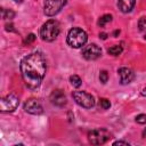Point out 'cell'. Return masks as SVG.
I'll list each match as a JSON object with an SVG mask.
<instances>
[{
    "mask_svg": "<svg viewBox=\"0 0 146 146\" xmlns=\"http://www.w3.org/2000/svg\"><path fill=\"white\" fill-rule=\"evenodd\" d=\"M19 68L25 86L31 90H35L40 87L44 78L47 71L46 59L39 51L31 52L22 59Z\"/></svg>",
    "mask_w": 146,
    "mask_h": 146,
    "instance_id": "6da1fadb",
    "label": "cell"
},
{
    "mask_svg": "<svg viewBox=\"0 0 146 146\" xmlns=\"http://www.w3.org/2000/svg\"><path fill=\"white\" fill-rule=\"evenodd\" d=\"M59 32H60V25H59L58 21L48 19L40 27L39 35H40L41 40H43L46 42H51L58 36Z\"/></svg>",
    "mask_w": 146,
    "mask_h": 146,
    "instance_id": "7a4b0ae2",
    "label": "cell"
},
{
    "mask_svg": "<svg viewBox=\"0 0 146 146\" xmlns=\"http://www.w3.org/2000/svg\"><path fill=\"white\" fill-rule=\"evenodd\" d=\"M87 40H88V35H87L86 31L80 29V27H72L68 31L67 38H66L67 44L74 49L83 47L86 44Z\"/></svg>",
    "mask_w": 146,
    "mask_h": 146,
    "instance_id": "3957f363",
    "label": "cell"
},
{
    "mask_svg": "<svg viewBox=\"0 0 146 146\" xmlns=\"http://www.w3.org/2000/svg\"><path fill=\"white\" fill-rule=\"evenodd\" d=\"M112 138V133L105 128H97L88 132V140L91 145H103Z\"/></svg>",
    "mask_w": 146,
    "mask_h": 146,
    "instance_id": "277c9868",
    "label": "cell"
},
{
    "mask_svg": "<svg viewBox=\"0 0 146 146\" xmlns=\"http://www.w3.org/2000/svg\"><path fill=\"white\" fill-rule=\"evenodd\" d=\"M72 97L74 99V102L83 107V108H91L95 106V98L91 94L83 91V90H75L72 92Z\"/></svg>",
    "mask_w": 146,
    "mask_h": 146,
    "instance_id": "5b68a950",
    "label": "cell"
},
{
    "mask_svg": "<svg viewBox=\"0 0 146 146\" xmlns=\"http://www.w3.org/2000/svg\"><path fill=\"white\" fill-rule=\"evenodd\" d=\"M68 0H44L43 2V14L48 17L57 15Z\"/></svg>",
    "mask_w": 146,
    "mask_h": 146,
    "instance_id": "8992f818",
    "label": "cell"
},
{
    "mask_svg": "<svg viewBox=\"0 0 146 146\" xmlns=\"http://www.w3.org/2000/svg\"><path fill=\"white\" fill-rule=\"evenodd\" d=\"M19 105V98L15 94H8L0 100V111L3 113L14 112Z\"/></svg>",
    "mask_w": 146,
    "mask_h": 146,
    "instance_id": "52a82bcc",
    "label": "cell"
},
{
    "mask_svg": "<svg viewBox=\"0 0 146 146\" xmlns=\"http://www.w3.org/2000/svg\"><path fill=\"white\" fill-rule=\"evenodd\" d=\"M82 56L87 60H95L102 56V48L96 43H90V44L83 46Z\"/></svg>",
    "mask_w": 146,
    "mask_h": 146,
    "instance_id": "ba28073f",
    "label": "cell"
},
{
    "mask_svg": "<svg viewBox=\"0 0 146 146\" xmlns=\"http://www.w3.org/2000/svg\"><path fill=\"white\" fill-rule=\"evenodd\" d=\"M24 111L29 114H32V115H40L43 113V107L41 105V103L35 99V98H30L27 99L25 103H24V106H23Z\"/></svg>",
    "mask_w": 146,
    "mask_h": 146,
    "instance_id": "9c48e42d",
    "label": "cell"
},
{
    "mask_svg": "<svg viewBox=\"0 0 146 146\" xmlns=\"http://www.w3.org/2000/svg\"><path fill=\"white\" fill-rule=\"evenodd\" d=\"M117 74H119V78H120V83L123 84V86L131 83L132 80L135 79V73L129 67H120L117 70Z\"/></svg>",
    "mask_w": 146,
    "mask_h": 146,
    "instance_id": "30bf717a",
    "label": "cell"
},
{
    "mask_svg": "<svg viewBox=\"0 0 146 146\" xmlns=\"http://www.w3.org/2000/svg\"><path fill=\"white\" fill-rule=\"evenodd\" d=\"M49 99H50V103L57 107H63L66 104V96L60 89H55L50 94Z\"/></svg>",
    "mask_w": 146,
    "mask_h": 146,
    "instance_id": "8fae6325",
    "label": "cell"
},
{
    "mask_svg": "<svg viewBox=\"0 0 146 146\" xmlns=\"http://www.w3.org/2000/svg\"><path fill=\"white\" fill-rule=\"evenodd\" d=\"M135 5L136 0H117V8L124 14L130 13L133 9Z\"/></svg>",
    "mask_w": 146,
    "mask_h": 146,
    "instance_id": "7c38bea8",
    "label": "cell"
},
{
    "mask_svg": "<svg viewBox=\"0 0 146 146\" xmlns=\"http://www.w3.org/2000/svg\"><path fill=\"white\" fill-rule=\"evenodd\" d=\"M122 51H123V48H122V46H119V44L112 46L107 49V52L112 56H119V55H121Z\"/></svg>",
    "mask_w": 146,
    "mask_h": 146,
    "instance_id": "4fadbf2b",
    "label": "cell"
},
{
    "mask_svg": "<svg viewBox=\"0 0 146 146\" xmlns=\"http://www.w3.org/2000/svg\"><path fill=\"white\" fill-rule=\"evenodd\" d=\"M110 22H112V15H110V14H105V15H103L102 17H99L97 24H98V26L104 27V26H105L107 23H110Z\"/></svg>",
    "mask_w": 146,
    "mask_h": 146,
    "instance_id": "5bb4252c",
    "label": "cell"
},
{
    "mask_svg": "<svg viewBox=\"0 0 146 146\" xmlns=\"http://www.w3.org/2000/svg\"><path fill=\"white\" fill-rule=\"evenodd\" d=\"M70 82H71V84H72L74 88H79V87L82 84L81 78H80L79 75H76V74H73V75L70 76Z\"/></svg>",
    "mask_w": 146,
    "mask_h": 146,
    "instance_id": "9a60e30c",
    "label": "cell"
},
{
    "mask_svg": "<svg viewBox=\"0 0 146 146\" xmlns=\"http://www.w3.org/2000/svg\"><path fill=\"white\" fill-rule=\"evenodd\" d=\"M15 17V11L11 9H5L2 8V18L3 19H13Z\"/></svg>",
    "mask_w": 146,
    "mask_h": 146,
    "instance_id": "2e32d148",
    "label": "cell"
},
{
    "mask_svg": "<svg viewBox=\"0 0 146 146\" xmlns=\"http://www.w3.org/2000/svg\"><path fill=\"white\" fill-rule=\"evenodd\" d=\"M99 105L103 110H108L111 107V102L107 98H100L99 99Z\"/></svg>",
    "mask_w": 146,
    "mask_h": 146,
    "instance_id": "e0dca14e",
    "label": "cell"
},
{
    "mask_svg": "<svg viewBox=\"0 0 146 146\" xmlns=\"http://www.w3.org/2000/svg\"><path fill=\"white\" fill-rule=\"evenodd\" d=\"M99 81H100L102 83H104V84L108 81V73H107V71L103 70V71L99 72Z\"/></svg>",
    "mask_w": 146,
    "mask_h": 146,
    "instance_id": "ac0fdd59",
    "label": "cell"
},
{
    "mask_svg": "<svg viewBox=\"0 0 146 146\" xmlns=\"http://www.w3.org/2000/svg\"><path fill=\"white\" fill-rule=\"evenodd\" d=\"M35 40V34H33V33H30L25 39H24V41H23V43L24 44H30V43H32L33 41Z\"/></svg>",
    "mask_w": 146,
    "mask_h": 146,
    "instance_id": "d6986e66",
    "label": "cell"
},
{
    "mask_svg": "<svg viewBox=\"0 0 146 146\" xmlns=\"http://www.w3.org/2000/svg\"><path fill=\"white\" fill-rule=\"evenodd\" d=\"M136 122L139 124H145L146 123V114H139L136 116Z\"/></svg>",
    "mask_w": 146,
    "mask_h": 146,
    "instance_id": "ffe728a7",
    "label": "cell"
},
{
    "mask_svg": "<svg viewBox=\"0 0 146 146\" xmlns=\"http://www.w3.org/2000/svg\"><path fill=\"white\" fill-rule=\"evenodd\" d=\"M138 27H139L140 31L145 30V27H146V17H140L139 18V21H138Z\"/></svg>",
    "mask_w": 146,
    "mask_h": 146,
    "instance_id": "44dd1931",
    "label": "cell"
},
{
    "mask_svg": "<svg viewBox=\"0 0 146 146\" xmlns=\"http://www.w3.org/2000/svg\"><path fill=\"white\" fill-rule=\"evenodd\" d=\"M113 145H114V146H116V145H125V146H129L130 144H129L128 141H123V140H117V141H114V143H113Z\"/></svg>",
    "mask_w": 146,
    "mask_h": 146,
    "instance_id": "7402d4cb",
    "label": "cell"
},
{
    "mask_svg": "<svg viewBox=\"0 0 146 146\" xmlns=\"http://www.w3.org/2000/svg\"><path fill=\"white\" fill-rule=\"evenodd\" d=\"M99 38H100V39H103V40H105V39L107 38V33H105V32L99 33Z\"/></svg>",
    "mask_w": 146,
    "mask_h": 146,
    "instance_id": "603a6c76",
    "label": "cell"
},
{
    "mask_svg": "<svg viewBox=\"0 0 146 146\" xmlns=\"http://www.w3.org/2000/svg\"><path fill=\"white\" fill-rule=\"evenodd\" d=\"M6 30H7V31H15V30L13 29V25H9V24L6 25Z\"/></svg>",
    "mask_w": 146,
    "mask_h": 146,
    "instance_id": "cb8c5ba5",
    "label": "cell"
},
{
    "mask_svg": "<svg viewBox=\"0 0 146 146\" xmlns=\"http://www.w3.org/2000/svg\"><path fill=\"white\" fill-rule=\"evenodd\" d=\"M117 34H120V30H115L113 32V36H117Z\"/></svg>",
    "mask_w": 146,
    "mask_h": 146,
    "instance_id": "d4e9b609",
    "label": "cell"
},
{
    "mask_svg": "<svg viewBox=\"0 0 146 146\" xmlns=\"http://www.w3.org/2000/svg\"><path fill=\"white\" fill-rule=\"evenodd\" d=\"M141 95L146 97V87H144V88H143V90H141Z\"/></svg>",
    "mask_w": 146,
    "mask_h": 146,
    "instance_id": "484cf974",
    "label": "cell"
},
{
    "mask_svg": "<svg viewBox=\"0 0 146 146\" xmlns=\"http://www.w3.org/2000/svg\"><path fill=\"white\" fill-rule=\"evenodd\" d=\"M141 135H143V137H144V138H146V128L143 130V133H141Z\"/></svg>",
    "mask_w": 146,
    "mask_h": 146,
    "instance_id": "4316f807",
    "label": "cell"
},
{
    "mask_svg": "<svg viewBox=\"0 0 146 146\" xmlns=\"http://www.w3.org/2000/svg\"><path fill=\"white\" fill-rule=\"evenodd\" d=\"M13 1H14V2H16V3H22L24 0H13Z\"/></svg>",
    "mask_w": 146,
    "mask_h": 146,
    "instance_id": "83f0119b",
    "label": "cell"
},
{
    "mask_svg": "<svg viewBox=\"0 0 146 146\" xmlns=\"http://www.w3.org/2000/svg\"><path fill=\"white\" fill-rule=\"evenodd\" d=\"M144 38H145V40H146V33H145V36H144Z\"/></svg>",
    "mask_w": 146,
    "mask_h": 146,
    "instance_id": "f1b7e54d",
    "label": "cell"
}]
</instances>
